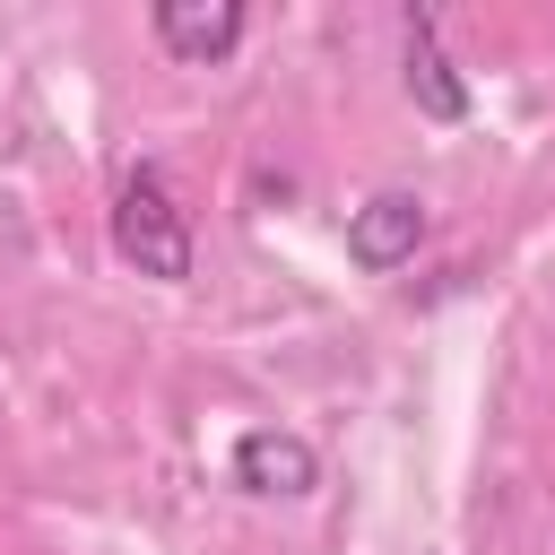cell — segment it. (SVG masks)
Returning <instances> with one entry per match:
<instances>
[{
    "mask_svg": "<svg viewBox=\"0 0 555 555\" xmlns=\"http://www.w3.org/2000/svg\"><path fill=\"white\" fill-rule=\"evenodd\" d=\"M113 251L139 269V278H191V217L173 208L165 173L139 165L121 191H113Z\"/></svg>",
    "mask_w": 555,
    "mask_h": 555,
    "instance_id": "6da1fadb",
    "label": "cell"
},
{
    "mask_svg": "<svg viewBox=\"0 0 555 555\" xmlns=\"http://www.w3.org/2000/svg\"><path fill=\"white\" fill-rule=\"evenodd\" d=\"M416 243H425V199L416 191H373L356 217H347V260L356 269H408L416 260Z\"/></svg>",
    "mask_w": 555,
    "mask_h": 555,
    "instance_id": "7a4b0ae2",
    "label": "cell"
},
{
    "mask_svg": "<svg viewBox=\"0 0 555 555\" xmlns=\"http://www.w3.org/2000/svg\"><path fill=\"white\" fill-rule=\"evenodd\" d=\"M234 486L243 494H312L321 486V451L304 442V434H286V425H251L243 442H234Z\"/></svg>",
    "mask_w": 555,
    "mask_h": 555,
    "instance_id": "3957f363",
    "label": "cell"
},
{
    "mask_svg": "<svg viewBox=\"0 0 555 555\" xmlns=\"http://www.w3.org/2000/svg\"><path fill=\"white\" fill-rule=\"evenodd\" d=\"M399 69H408V95H416L425 121H468V87H460V69L434 43V9H408L399 17Z\"/></svg>",
    "mask_w": 555,
    "mask_h": 555,
    "instance_id": "277c9868",
    "label": "cell"
},
{
    "mask_svg": "<svg viewBox=\"0 0 555 555\" xmlns=\"http://www.w3.org/2000/svg\"><path fill=\"white\" fill-rule=\"evenodd\" d=\"M147 17L173 61H225L243 43V0H156Z\"/></svg>",
    "mask_w": 555,
    "mask_h": 555,
    "instance_id": "5b68a950",
    "label": "cell"
}]
</instances>
